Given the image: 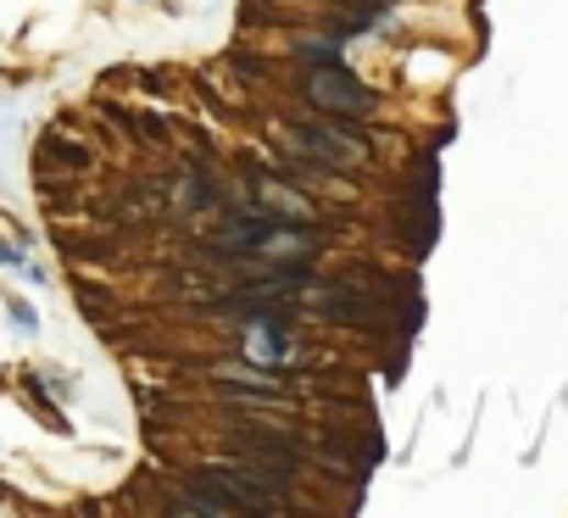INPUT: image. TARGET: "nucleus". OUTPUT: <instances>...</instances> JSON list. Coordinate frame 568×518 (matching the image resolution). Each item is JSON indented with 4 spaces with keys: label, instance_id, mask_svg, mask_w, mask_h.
Segmentation results:
<instances>
[{
    "label": "nucleus",
    "instance_id": "nucleus-4",
    "mask_svg": "<svg viewBox=\"0 0 568 518\" xmlns=\"http://www.w3.org/2000/svg\"><path fill=\"white\" fill-rule=\"evenodd\" d=\"M296 56H301L307 67H323V62H341V40H335V34H330V40H312V34H307V40H296Z\"/></svg>",
    "mask_w": 568,
    "mask_h": 518
},
{
    "label": "nucleus",
    "instance_id": "nucleus-5",
    "mask_svg": "<svg viewBox=\"0 0 568 518\" xmlns=\"http://www.w3.org/2000/svg\"><path fill=\"white\" fill-rule=\"evenodd\" d=\"M7 318H12L23 334H40V312H34L29 301H18V296H12V301H7Z\"/></svg>",
    "mask_w": 568,
    "mask_h": 518
},
{
    "label": "nucleus",
    "instance_id": "nucleus-8",
    "mask_svg": "<svg viewBox=\"0 0 568 518\" xmlns=\"http://www.w3.org/2000/svg\"><path fill=\"white\" fill-rule=\"evenodd\" d=\"M168 7H185V0H168Z\"/></svg>",
    "mask_w": 568,
    "mask_h": 518
},
{
    "label": "nucleus",
    "instance_id": "nucleus-7",
    "mask_svg": "<svg viewBox=\"0 0 568 518\" xmlns=\"http://www.w3.org/2000/svg\"><path fill=\"white\" fill-rule=\"evenodd\" d=\"M18 274H23V279H29V285H45V279H51V274H45V268H40V263H23V268H18Z\"/></svg>",
    "mask_w": 568,
    "mask_h": 518
},
{
    "label": "nucleus",
    "instance_id": "nucleus-1",
    "mask_svg": "<svg viewBox=\"0 0 568 518\" xmlns=\"http://www.w3.org/2000/svg\"><path fill=\"white\" fill-rule=\"evenodd\" d=\"M279 134H285V145H290L301 162H323L330 173H352V167H368V162H374L363 123H330V118H318V123H290V129H279Z\"/></svg>",
    "mask_w": 568,
    "mask_h": 518
},
{
    "label": "nucleus",
    "instance_id": "nucleus-3",
    "mask_svg": "<svg viewBox=\"0 0 568 518\" xmlns=\"http://www.w3.org/2000/svg\"><path fill=\"white\" fill-rule=\"evenodd\" d=\"M290 352H296V334H290V323H263V318H246V357H252V363H268V368H279Z\"/></svg>",
    "mask_w": 568,
    "mask_h": 518
},
{
    "label": "nucleus",
    "instance_id": "nucleus-6",
    "mask_svg": "<svg viewBox=\"0 0 568 518\" xmlns=\"http://www.w3.org/2000/svg\"><path fill=\"white\" fill-rule=\"evenodd\" d=\"M0 268H23V251L12 240H0Z\"/></svg>",
    "mask_w": 568,
    "mask_h": 518
},
{
    "label": "nucleus",
    "instance_id": "nucleus-2",
    "mask_svg": "<svg viewBox=\"0 0 568 518\" xmlns=\"http://www.w3.org/2000/svg\"><path fill=\"white\" fill-rule=\"evenodd\" d=\"M301 101L323 118H368L374 112V90L363 78H352V67L341 62H323L301 73Z\"/></svg>",
    "mask_w": 568,
    "mask_h": 518
}]
</instances>
